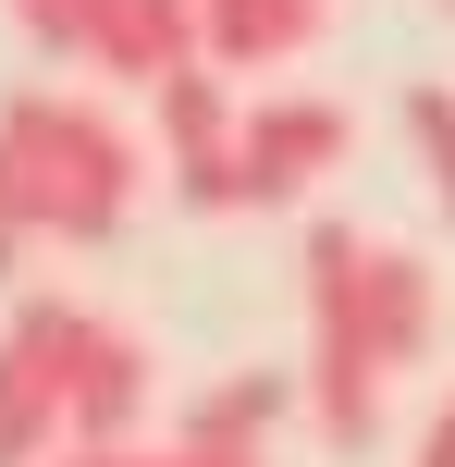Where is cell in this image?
Here are the masks:
<instances>
[{
	"label": "cell",
	"mask_w": 455,
	"mask_h": 467,
	"mask_svg": "<svg viewBox=\"0 0 455 467\" xmlns=\"http://www.w3.org/2000/svg\"><path fill=\"white\" fill-rule=\"evenodd\" d=\"M136 136L74 87L0 99V283H25V246H111L136 222Z\"/></svg>",
	"instance_id": "obj_1"
},
{
	"label": "cell",
	"mask_w": 455,
	"mask_h": 467,
	"mask_svg": "<svg viewBox=\"0 0 455 467\" xmlns=\"http://www.w3.org/2000/svg\"><path fill=\"white\" fill-rule=\"evenodd\" d=\"M382 332H369V234L357 222H320L308 234V431L333 455L382 443Z\"/></svg>",
	"instance_id": "obj_2"
},
{
	"label": "cell",
	"mask_w": 455,
	"mask_h": 467,
	"mask_svg": "<svg viewBox=\"0 0 455 467\" xmlns=\"http://www.w3.org/2000/svg\"><path fill=\"white\" fill-rule=\"evenodd\" d=\"M49 357H62V431H74V443H136L148 394H160V369H148V345H136V332L62 296V332H49Z\"/></svg>",
	"instance_id": "obj_3"
},
{
	"label": "cell",
	"mask_w": 455,
	"mask_h": 467,
	"mask_svg": "<svg viewBox=\"0 0 455 467\" xmlns=\"http://www.w3.org/2000/svg\"><path fill=\"white\" fill-rule=\"evenodd\" d=\"M345 148H357V111H345V99H259V111L234 123V197L246 210H284Z\"/></svg>",
	"instance_id": "obj_4"
},
{
	"label": "cell",
	"mask_w": 455,
	"mask_h": 467,
	"mask_svg": "<svg viewBox=\"0 0 455 467\" xmlns=\"http://www.w3.org/2000/svg\"><path fill=\"white\" fill-rule=\"evenodd\" d=\"M49 332H62V296H13V320H0V467H49L74 443L62 431V357H49Z\"/></svg>",
	"instance_id": "obj_5"
},
{
	"label": "cell",
	"mask_w": 455,
	"mask_h": 467,
	"mask_svg": "<svg viewBox=\"0 0 455 467\" xmlns=\"http://www.w3.org/2000/svg\"><path fill=\"white\" fill-rule=\"evenodd\" d=\"M160 99V161H172V197L185 210H246L234 197V87H222V62H185L172 87H148Z\"/></svg>",
	"instance_id": "obj_6"
},
{
	"label": "cell",
	"mask_w": 455,
	"mask_h": 467,
	"mask_svg": "<svg viewBox=\"0 0 455 467\" xmlns=\"http://www.w3.org/2000/svg\"><path fill=\"white\" fill-rule=\"evenodd\" d=\"M185 62H210L197 0H111V25H98V49H87V74H123V87H172Z\"/></svg>",
	"instance_id": "obj_7"
},
{
	"label": "cell",
	"mask_w": 455,
	"mask_h": 467,
	"mask_svg": "<svg viewBox=\"0 0 455 467\" xmlns=\"http://www.w3.org/2000/svg\"><path fill=\"white\" fill-rule=\"evenodd\" d=\"M369 332H382V369L394 381L443 345V271L419 246H382V234H369Z\"/></svg>",
	"instance_id": "obj_8"
},
{
	"label": "cell",
	"mask_w": 455,
	"mask_h": 467,
	"mask_svg": "<svg viewBox=\"0 0 455 467\" xmlns=\"http://www.w3.org/2000/svg\"><path fill=\"white\" fill-rule=\"evenodd\" d=\"M284 406H308V369H234L185 406V443H234V455H271Z\"/></svg>",
	"instance_id": "obj_9"
},
{
	"label": "cell",
	"mask_w": 455,
	"mask_h": 467,
	"mask_svg": "<svg viewBox=\"0 0 455 467\" xmlns=\"http://www.w3.org/2000/svg\"><path fill=\"white\" fill-rule=\"evenodd\" d=\"M0 13H13L25 37L49 49V62H87V49H98V25H111V0H0Z\"/></svg>",
	"instance_id": "obj_10"
},
{
	"label": "cell",
	"mask_w": 455,
	"mask_h": 467,
	"mask_svg": "<svg viewBox=\"0 0 455 467\" xmlns=\"http://www.w3.org/2000/svg\"><path fill=\"white\" fill-rule=\"evenodd\" d=\"M197 25L222 74H271V0H197Z\"/></svg>",
	"instance_id": "obj_11"
},
{
	"label": "cell",
	"mask_w": 455,
	"mask_h": 467,
	"mask_svg": "<svg viewBox=\"0 0 455 467\" xmlns=\"http://www.w3.org/2000/svg\"><path fill=\"white\" fill-rule=\"evenodd\" d=\"M407 136H419V172H431V197L455 222V87H419L407 99Z\"/></svg>",
	"instance_id": "obj_12"
},
{
	"label": "cell",
	"mask_w": 455,
	"mask_h": 467,
	"mask_svg": "<svg viewBox=\"0 0 455 467\" xmlns=\"http://www.w3.org/2000/svg\"><path fill=\"white\" fill-rule=\"evenodd\" d=\"M333 37V0H271V62H308Z\"/></svg>",
	"instance_id": "obj_13"
},
{
	"label": "cell",
	"mask_w": 455,
	"mask_h": 467,
	"mask_svg": "<svg viewBox=\"0 0 455 467\" xmlns=\"http://www.w3.org/2000/svg\"><path fill=\"white\" fill-rule=\"evenodd\" d=\"M136 467H271V455H234V443H160V455H148L136 443Z\"/></svg>",
	"instance_id": "obj_14"
},
{
	"label": "cell",
	"mask_w": 455,
	"mask_h": 467,
	"mask_svg": "<svg viewBox=\"0 0 455 467\" xmlns=\"http://www.w3.org/2000/svg\"><path fill=\"white\" fill-rule=\"evenodd\" d=\"M419 467H455V394H443V419L419 431Z\"/></svg>",
	"instance_id": "obj_15"
},
{
	"label": "cell",
	"mask_w": 455,
	"mask_h": 467,
	"mask_svg": "<svg viewBox=\"0 0 455 467\" xmlns=\"http://www.w3.org/2000/svg\"><path fill=\"white\" fill-rule=\"evenodd\" d=\"M49 467H136V443H62Z\"/></svg>",
	"instance_id": "obj_16"
}]
</instances>
